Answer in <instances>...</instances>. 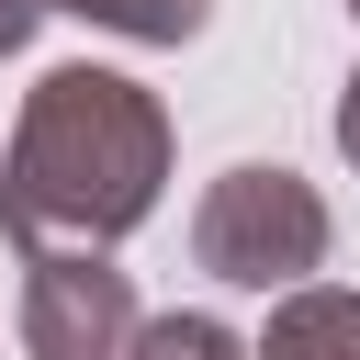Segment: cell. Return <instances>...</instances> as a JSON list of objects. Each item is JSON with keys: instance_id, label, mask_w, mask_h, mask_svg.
<instances>
[{"instance_id": "cell-1", "label": "cell", "mask_w": 360, "mask_h": 360, "mask_svg": "<svg viewBox=\"0 0 360 360\" xmlns=\"http://www.w3.org/2000/svg\"><path fill=\"white\" fill-rule=\"evenodd\" d=\"M169 191V101L124 68H45L0 146V236L34 248H124Z\"/></svg>"}, {"instance_id": "cell-2", "label": "cell", "mask_w": 360, "mask_h": 360, "mask_svg": "<svg viewBox=\"0 0 360 360\" xmlns=\"http://www.w3.org/2000/svg\"><path fill=\"white\" fill-rule=\"evenodd\" d=\"M326 236H338L326 191L304 169H281V158H236L191 202V259L225 292H292V281H315L326 270Z\"/></svg>"}, {"instance_id": "cell-3", "label": "cell", "mask_w": 360, "mask_h": 360, "mask_svg": "<svg viewBox=\"0 0 360 360\" xmlns=\"http://www.w3.org/2000/svg\"><path fill=\"white\" fill-rule=\"evenodd\" d=\"M135 281L112 248H34L22 259V360H135Z\"/></svg>"}, {"instance_id": "cell-4", "label": "cell", "mask_w": 360, "mask_h": 360, "mask_svg": "<svg viewBox=\"0 0 360 360\" xmlns=\"http://www.w3.org/2000/svg\"><path fill=\"white\" fill-rule=\"evenodd\" d=\"M248 349H259V360H360V292L292 281V292H270V326H259Z\"/></svg>"}, {"instance_id": "cell-5", "label": "cell", "mask_w": 360, "mask_h": 360, "mask_svg": "<svg viewBox=\"0 0 360 360\" xmlns=\"http://www.w3.org/2000/svg\"><path fill=\"white\" fill-rule=\"evenodd\" d=\"M68 22H101V34H124V45H191L202 22H214V0H56Z\"/></svg>"}, {"instance_id": "cell-6", "label": "cell", "mask_w": 360, "mask_h": 360, "mask_svg": "<svg viewBox=\"0 0 360 360\" xmlns=\"http://www.w3.org/2000/svg\"><path fill=\"white\" fill-rule=\"evenodd\" d=\"M135 360H259L225 315H146L135 326Z\"/></svg>"}, {"instance_id": "cell-7", "label": "cell", "mask_w": 360, "mask_h": 360, "mask_svg": "<svg viewBox=\"0 0 360 360\" xmlns=\"http://www.w3.org/2000/svg\"><path fill=\"white\" fill-rule=\"evenodd\" d=\"M45 11H56V0H0V56H22V45H34V22H45Z\"/></svg>"}, {"instance_id": "cell-8", "label": "cell", "mask_w": 360, "mask_h": 360, "mask_svg": "<svg viewBox=\"0 0 360 360\" xmlns=\"http://www.w3.org/2000/svg\"><path fill=\"white\" fill-rule=\"evenodd\" d=\"M338 158L360 169V68H349V90H338Z\"/></svg>"}, {"instance_id": "cell-9", "label": "cell", "mask_w": 360, "mask_h": 360, "mask_svg": "<svg viewBox=\"0 0 360 360\" xmlns=\"http://www.w3.org/2000/svg\"><path fill=\"white\" fill-rule=\"evenodd\" d=\"M349 22H360V0H349Z\"/></svg>"}]
</instances>
